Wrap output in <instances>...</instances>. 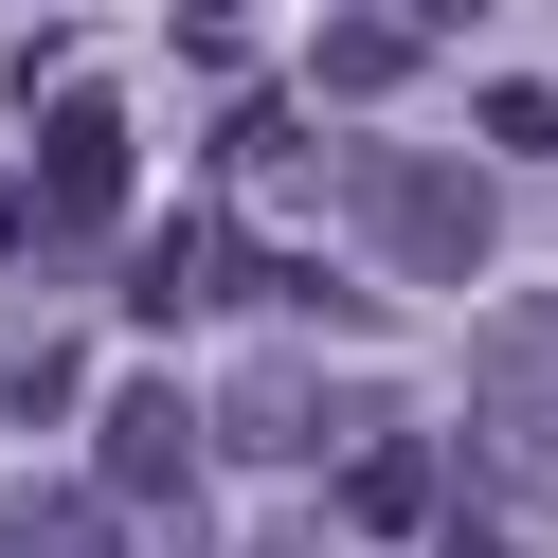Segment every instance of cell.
I'll return each mask as SVG.
<instances>
[{
	"label": "cell",
	"instance_id": "1",
	"mask_svg": "<svg viewBox=\"0 0 558 558\" xmlns=\"http://www.w3.org/2000/svg\"><path fill=\"white\" fill-rule=\"evenodd\" d=\"M469 469L505 505H558V306H486V342H469Z\"/></svg>",
	"mask_w": 558,
	"mask_h": 558
},
{
	"label": "cell",
	"instance_id": "2",
	"mask_svg": "<svg viewBox=\"0 0 558 558\" xmlns=\"http://www.w3.org/2000/svg\"><path fill=\"white\" fill-rule=\"evenodd\" d=\"M342 198H361L378 270H486V234H505L486 162H450V145H361V162H342Z\"/></svg>",
	"mask_w": 558,
	"mask_h": 558
},
{
	"label": "cell",
	"instance_id": "3",
	"mask_svg": "<svg viewBox=\"0 0 558 558\" xmlns=\"http://www.w3.org/2000/svg\"><path fill=\"white\" fill-rule=\"evenodd\" d=\"M198 450H217V433H198V397H181V378H109V414H90V505H126V522H181V486H198Z\"/></svg>",
	"mask_w": 558,
	"mask_h": 558
},
{
	"label": "cell",
	"instance_id": "4",
	"mask_svg": "<svg viewBox=\"0 0 558 558\" xmlns=\"http://www.w3.org/2000/svg\"><path fill=\"white\" fill-rule=\"evenodd\" d=\"M19 217H37L54 253H90V234L126 217V109H90V90L37 109V198H19Z\"/></svg>",
	"mask_w": 558,
	"mask_h": 558
},
{
	"label": "cell",
	"instance_id": "5",
	"mask_svg": "<svg viewBox=\"0 0 558 558\" xmlns=\"http://www.w3.org/2000/svg\"><path fill=\"white\" fill-rule=\"evenodd\" d=\"M198 433H217L234 469H306V450H342V397H325L306 361H253L234 397H198Z\"/></svg>",
	"mask_w": 558,
	"mask_h": 558
},
{
	"label": "cell",
	"instance_id": "6",
	"mask_svg": "<svg viewBox=\"0 0 558 558\" xmlns=\"http://www.w3.org/2000/svg\"><path fill=\"white\" fill-rule=\"evenodd\" d=\"M0 558H145V522L90 486H0Z\"/></svg>",
	"mask_w": 558,
	"mask_h": 558
},
{
	"label": "cell",
	"instance_id": "7",
	"mask_svg": "<svg viewBox=\"0 0 558 558\" xmlns=\"http://www.w3.org/2000/svg\"><path fill=\"white\" fill-rule=\"evenodd\" d=\"M342 522L361 541H433V450H342Z\"/></svg>",
	"mask_w": 558,
	"mask_h": 558
},
{
	"label": "cell",
	"instance_id": "8",
	"mask_svg": "<svg viewBox=\"0 0 558 558\" xmlns=\"http://www.w3.org/2000/svg\"><path fill=\"white\" fill-rule=\"evenodd\" d=\"M414 54H433L414 19H325V37H306V90H342V109H361V90H397Z\"/></svg>",
	"mask_w": 558,
	"mask_h": 558
},
{
	"label": "cell",
	"instance_id": "9",
	"mask_svg": "<svg viewBox=\"0 0 558 558\" xmlns=\"http://www.w3.org/2000/svg\"><path fill=\"white\" fill-rule=\"evenodd\" d=\"M486 145H505V162H558V90H486Z\"/></svg>",
	"mask_w": 558,
	"mask_h": 558
},
{
	"label": "cell",
	"instance_id": "10",
	"mask_svg": "<svg viewBox=\"0 0 558 558\" xmlns=\"http://www.w3.org/2000/svg\"><path fill=\"white\" fill-rule=\"evenodd\" d=\"M234 162H253V181H289V162H325V145H306V109H234Z\"/></svg>",
	"mask_w": 558,
	"mask_h": 558
},
{
	"label": "cell",
	"instance_id": "11",
	"mask_svg": "<svg viewBox=\"0 0 558 558\" xmlns=\"http://www.w3.org/2000/svg\"><path fill=\"white\" fill-rule=\"evenodd\" d=\"M433 558H522V541H486V522H433Z\"/></svg>",
	"mask_w": 558,
	"mask_h": 558
},
{
	"label": "cell",
	"instance_id": "12",
	"mask_svg": "<svg viewBox=\"0 0 558 558\" xmlns=\"http://www.w3.org/2000/svg\"><path fill=\"white\" fill-rule=\"evenodd\" d=\"M289 558H306V541H289Z\"/></svg>",
	"mask_w": 558,
	"mask_h": 558
}]
</instances>
